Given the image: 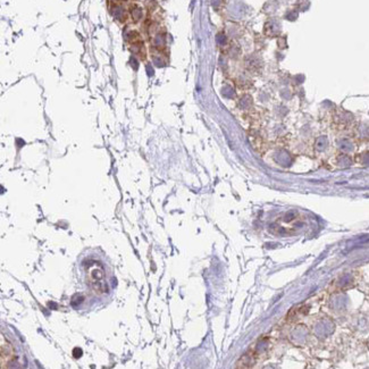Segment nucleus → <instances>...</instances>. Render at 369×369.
Returning a JSON list of instances; mask_svg holds the SVG:
<instances>
[{
  "label": "nucleus",
  "mask_w": 369,
  "mask_h": 369,
  "mask_svg": "<svg viewBox=\"0 0 369 369\" xmlns=\"http://www.w3.org/2000/svg\"><path fill=\"white\" fill-rule=\"evenodd\" d=\"M89 283L93 291L98 294L107 292V285L105 281V272L99 263H94L89 268Z\"/></svg>",
  "instance_id": "1"
},
{
  "label": "nucleus",
  "mask_w": 369,
  "mask_h": 369,
  "mask_svg": "<svg viewBox=\"0 0 369 369\" xmlns=\"http://www.w3.org/2000/svg\"><path fill=\"white\" fill-rule=\"evenodd\" d=\"M15 358V351L13 349L12 344L7 342L5 343V337H2V367H8L7 363H10L13 359Z\"/></svg>",
  "instance_id": "2"
},
{
  "label": "nucleus",
  "mask_w": 369,
  "mask_h": 369,
  "mask_svg": "<svg viewBox=\"0 0 369 369\" xmlns=\"http://www.w3.org/2000/svg\"><path fill=\"white\" fill-rule=\"evenodd\" d=\"M141 15H142V12H141L140 8L135 7L134 11L132 12V16H133V20H134V22H138V21L140 20Z\"/></svg>",
  "instance_id": "3"
}]
</instances>
